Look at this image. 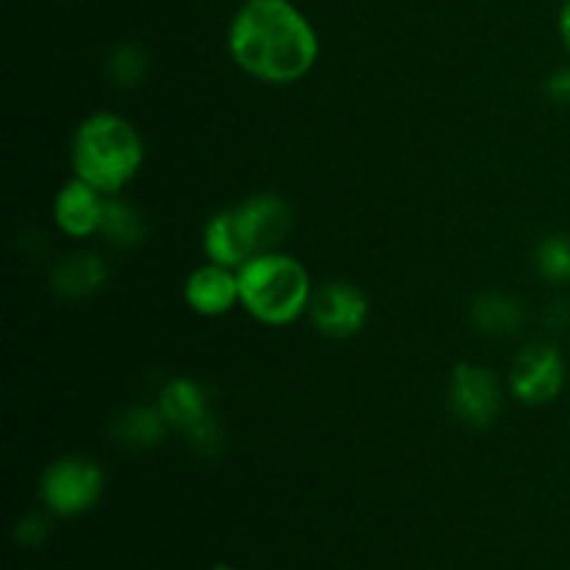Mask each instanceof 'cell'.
Wrapping results in <instances>:
<instances>
[{
	"mask_svg": "<svg viewBox=\"0 0 570 570\" xmlns=\"http://www.w3.org/2000/svg\"><path fill=\"white\" fill-rule=\"evenodd\" d=\"M111 432L128 449H154L167 438L170 426H167L165 415L159 406H126L120 415L111 423Z\"/></svg>",
	"mask_w": 570,
	"mask_h": 570,
	"instance_id": "cell-16",
	"label": "cell"
},
{
	"mask_svg": "<svg viewBox=\"0 0 570 570\" xmlns=\"http://www.w3.org/2000/svg\"><path fill=\"white\" fill-rule=\"evenodd\" d=\"M106 195L89 187L87 181L72 176L70 181L61 184L53 198V223L61 234L72 239H87L98 234L100 217H104Z\"/></svg>",
	"mask_w": 570,
	"mask_h": 570,
	"instance_id": "cell-11",
	"label": "cell"
},
{
	"mask_svg": "<svg viewBox=\"0 0 570 570\" xmlns=\"http://www.w3.org/2000/svg\"><path fill=\"white\" fill-rule=\"evenodd\" d=\"M45 534H48V521H45V515H26L17 523V543L37 546L42 543Z\"/></svg>",
	"mask_w": 570,
	"mask_h": 570,
	"instance_id": "cell-19",
	"label": "cell"
},
{
	"mask_svg": "<svg viewBox=\"0 0 570 570\" xmlns=\"http://www.w3.org/2000/svg\"><path fill=\"white\" fill-rule=\"evenodd\" d=\"M245 3H250V0H245Z\"/></svg>",
	"mask_w": 570,
	"mask_h": 570,
	"instance_id": "cell-24",
	"label": "cell"
},
{
	"mask_svg": "<svg viewBox=\"0 0 570 570\" xmlns=\"http://www.w3.org/2000/svg\"><path fill=\"white\" fill-rule=\"evenodd\" d=\"M546 95L554 104L570 106V67H560V70L546 78Z\"/></svg>",
	"mask_w": 570,
	"mask_h": 570,
	"instance_id": "cell-20",
	"label": "cell"
},
{
	"mask_svg": "<svg viewBox=\"0 0 570 570\" xmlns=\"http://www.w3.org/2000/svg\"><path fill=\"white\" fill-rule=\"evenodd\" d=\"M566 387V360L554 345H529L510 367V390L521 404L540 406Z\"/></svg>",
	"mask_w": 570,
	"mask_h": 570,
	"instance_id": "cell-8",
	"label": "cell"
},
{
	"mask_svg": "<svg viewBox=\"0 0 570 570\" xmlns=\"http://www.w3.org/2000/svg\"><path fill=\"white\" fill-rule=\"evenodd\" d=\"M239 306L265 326H289L309 312L312 278L295 256L282 250L256 254L237 267Z\"/></svg>",
	"mask_w": 570,
	"mask_h": 570,
	"instance_id": "cell-3",
	"label": "cell"
},
{
	"mask_svg": "<svg viewBox=\"0 0 570 570\" xmlns=\"http://www.w3.org/2000/svg\"><path fill=\"white\" fill-rule=\"evenodd\" d=\"M534 271L551 284L570 282V237L568 234H549L534 248Z\"/></svg>",
	"mask_w": 570,
	"mask_h": 570,
	"instance_id": "cell-18",
	"label": "cell"
},
{
	"mask_svg": "<svg viewBox=\"0 0 570 570\" xmlns=\"http://www.w3.org/2000/svg\"><path fill=\"white\" fill-rule=\"evenodd\" d=\"M156 406L165 415L170 432H181L198 454L212 456L223 449V426L212 406V395L195 379H170L161 387Z\"/></svg>",
	"mask_w": 570,
	"mask_h": 570,
	"instance_id": "cell-4",
	"label": "cell"
},
{
	"mask_svg": "<svg viewBox=\"0 0 570 570\" xmlns=\"http://www.w3.org/2000/svg\"><path fill=\"white\" fill-rule=\"evenodd\" d=\"M204 254L206 259L215 262L223 267H243L250 259V245L245 239L243 228H239L237 212L223 209L217 215L209 217V223L204 226Z\"/></svg>",
	"mask_w": 570,
	"mask_h": 570,
	"instance_id": "cell-13",
	"label": "cell"
},
{
	"mask_svg": "<svg viewBox=\"0 0 570 570\" xmlns=\"http://www.w3.org/2000/svg\"><path fill=\"white\" fill-rule=\"evenodd\" d=\"M98 237H104V243L111 248L131 250L148 237V220L137 204L120 198V195H106Z\"/></svg>",
	"mask_w": 570,
	"mask_h": 570,
	"instance_id": "cell-14",
	"label": "cell"
},
{
	"mask_svg": "<svg viewBox=\"0 0 570 570\" xmlns=\"http://www.w3.org/2000/svg\"><path fill=\"white\" fill-rule=\"evenodd\" d=\"M150 70V56L145 48L134 42L117 45L106 59V78L115 83L117 89H134L145 81Z\"/></svg>",
	"mask_w": 570,
	"mask_h": 570,
	"instance_id": "cell-17",
	"label": "cell"
},
{
	"mask_svg": "<svg viewBox=\"0 0 570 570\" xmlns=\"http://www.w3.org/2000/svg\"><path fill=\"white\" fill-rule=\"evenodd\" d=\"M239 228L250 245V254H267L278 250L293 228V206L287 198L276 193H256L234 206Z\"/></svg>",
	"mask_w": 570,
	"mask_h": 570,
	"instance_id": "cell-9",
	"label": "cell"
},
{
	"mask_svg": "<svg viewBox=\"0 0 570 570\" xmlns=\"http://www.w3.org/2000/svg\"><path fill=\"white\" fill-rule=\"evenodd\" d=\"M312 326L328 340H351L367 326L371 317V301L356 284L334 278L312 289L309 312Z\"/></svg>",
	"mask_w": 570,
	"mask_h": 570,
	"instance_id": "cell-6",
	"label": "cell"
},
{
	"mask_svg": "<svg viewBox=\"0 0 570 570\" xmlns=\"http://www.w3.org/2000/svg\"><path fill=\"white\" fill-rule=\"evenodd\" d=\"M212 570H232V568H226V566H217V568H212Z\"/></svg>",
	"mask_w": 570,
	"mask_h": 570,
	"instance_id": "cell-23",
	"label": "cell"
},
{
	"mask_svg": "<svg viewBox=\"0 0 570 570\" xmlns=\"http://www.w3.org/2000/svg\"><path fill=\"white\" fill-rule=\"evenodd\" d=\"M106 488V473L92 456L70 454L50 462L39 482V499L53 515L72 518L92 510Z\"/></svg>",
	"mask_w": 570,
	"mask_h": 570,
	"instance_id": "cell-5",
	"label": "cell"
},
{
	"mask_svg": "<svg viewBox=\"0 0 570 570\" xmlns=\"http://www.w3.org/2000/svg\"><path fill=\"white\" fill-rule=\"evenodd\" d=\"M109 273L104 256L92 254V250H78V254L56 262L50 271V289L61 301H83L109 282Z\"/></svg>",
	"mask_w": 570,
	"mask_h": 570,
	"instance_id": "cell-12",
	"label": "cell"
},
{
	"mask_svg": "<svg viewBox=\"0 0 570 570\" xmlns=\"http://www.w3.org/2000/svg\"><path fill=\"white\" fill-rule=\"evenodd\" d=\"M145 142L134 122L111 111H95L76 128L70 142L72 176L104 195H120L139 176Z\"/></svg>",
	"mask_w": 570,
	"mask_h": 570,
	"instance_id": "cell-2",
	"label": "cell"
},
{
	"mask_svg": "<svg viewBox=\"0 0 570 570\" xmlns=\"http://www.w3.org/2000/svg\"><path fill=\"white\" fill-rule=\"evenodd\" d=\"M184 301L200 317H223L239 306V276L234 267L206 265L195 267L184 282Z\"/></svg>",
	"mask_w": 570,
	"mask_h": 570,
	"instance_id": "cell-10",
	"label": "cell"
},
{
	"mask_svg": "<svg viewBox=\"0 0 570 570\" xmlns=\"http://www.w3.org/2000/svg\"><path fill=\"white\" fill-rule=\"evenodd\" d=\"M451 412L471 429H488L499 421L504 395L493 371L473 362H462L454 367L449 382Z\"/></svg>",
	"mask_w": 570,
	"mask_h": 570,
	"instance_id": "cell-7",
	"label": "cell"
},
{
	"mask_svg": "<svg viewBox=\"0 0 570 570\" xmlns=\"http://www.w3.org/2000/svg\"><path fill=\"white\" fill-rule=\"evenodd\" d=\"M228 53L256 81L293 83L315 67L321 39L287 0H250L228 28Z\"/></svg>",
	"mask_w": 570,
	"mask_h": 570,
	"instance_id": "cell-1",
	"label": "cell"
},
{
	"mask_svg": "<svg viewBox=\"0 0 570 570\" xmlns=\"http://www.w3.org/2000/svg\"><path fill=\"white\" fill-rule=\"evenodd\" d=\"M471 323L488 337H512L527 323V306L518 295L482 293L471 304Z\"/></svg>",
	"mask_w": 570,
	"mask_h": 570,
	"instance_id": "cell-15",
	"label": "cell"
},
{
	"mask_svg": "<svg viewBox=\"0 0 570 570\" xmlns=\"http://www.w3.org/2000/svg\"><path fill=\"white\" fill-rule=\"evenodd\" d=\"M546 323H549L551 328L570 326V301H566V298L551 301L549 309H546Z\"/></svg>",
	"mask_w": 570,
	"mask_h": 570,
	"instance_id": "cell-21",
	"label": "cell"
},
{
	"mask_svg": "<svg viewBox=\"0 0 570 570\" xmlns=\"http://www.w3.org/2000/svg\"><path fill=\"white\" fill-rule=\"evenodd\" d=\"M560 37L562 42H566L568 53H570V0L566 6H562V14H560Z\"/></svg>",
	"mask_w": 570,
	"mask_h": 570,
	"instance_id": "cell-22",
	"label": "cell"
}]
</instances>
